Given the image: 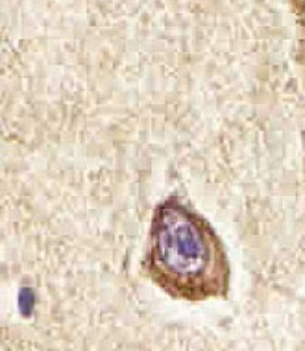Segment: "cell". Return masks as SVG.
<instances>
[{"label": "cell", "mask_w": 305, "mask_h": 351, "mask_svg": "<svg viewBox=\"0 0 305 351\" xmlns=\"http://www.w3.org/2000/svg\"><path fill=\"white\" fill-rule=\"evenodd\" d=\"M145 269L156 286L177 300L225 299L230 289L223 241L207 219L177 197L153 212Z\"/></svg>", "instance_id": "cell-1"}]
</instances>
